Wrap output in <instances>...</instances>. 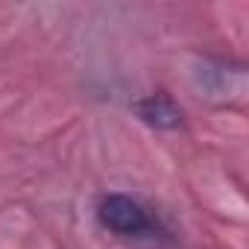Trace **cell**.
<instances>
[{"instance_id": "obj_2", "label": "cell", "mask_w": 249, "mask_h": 249, "mask_svg": "<svg viewBox=\"0 0 249 249\" xmlns=\"http://www.w3.org/2000/svg\"><path fill=\"white\" fill-rule=\"evenodd\" d=\"M138 120H144L153 129H179L182 126V108L170 94H147L135 103Z\"/></svg>"}, {"instance_id": "obj_1", "label": "cell", "mask_w": 249, "mask_h": 249, "mask_svg": "<svg viewBox=\"0 0 249 249\" xmlns=\"http://www.w3.org/2000/svg\"><path fill=\"white\" fill-rule=\"evenodd\" d=\"M97 220H100L103 229H108L120 237H150L153 229H156L147 208L138 199L126 196V194L103 196L100 205H97Z\"/></svg>"}]
</instances>
